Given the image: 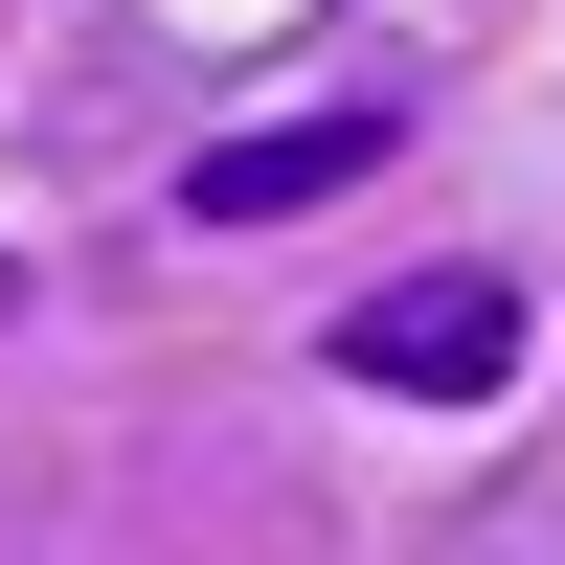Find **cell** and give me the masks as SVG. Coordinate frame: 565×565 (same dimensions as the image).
<instances>
[{"instance_id":"cell-1","label":"cell","mask_w":565,"mask_h":565,"mask_svg":"<svg viewBox=\"0 0 565 565\" xmlns=\"http://www.w3.org/2000/svg\"><path fill=\"white\" fill-rule=\"evenodd\" d=\"M317 385H385V407H498L521 385V271H385V295L340 317V340H317Z\"/></svg>"},{"instance_id":"cell-2","label":"cell","mask_w":565,"mask_h":565,"mask_svg":"<svg viewBox=\"0 0 565 565\" xmlns=\"http://www.w3.org/2000/svg\"><path fill=\"white\" fill-rule=\"evenodd\" d=\"M385 90H317V114H271V136H204L181 159V226H295V204H340V181H385Z\"/></svg>"},{"instance_id":"cell-3","label":"cell","mask_w":565,"mask_h":565,"mask_svg":"<svg viewBox=\"0 0 565 565\" xmlns=\"http://www.w3.org/2000/svg\"><path fill=\"white\" fill-rule=\"evenodd\" d=\"M0 295H23V271H0Z\"/></svg>"}]
</instances>
